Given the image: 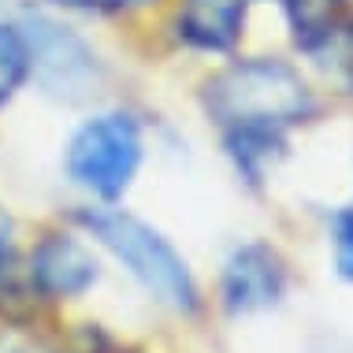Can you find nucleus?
<instances>
[{
    "label": "nucleus",
    "instance_id": "obj_1",
    "mask_svg": "<svg viewBox=\"0 0 353 353\" xmlns=\"http://www.w3.org/2000/svg\"><path fill=\"white\" fill-rule=\"evenodd\" d=\"M205 108L231 127H290L312 116V90L283 60H238L205 85Z\"/></svg>",
    "mask_w": 353,
    "mask_h": 353
},
{
    "label": "nucleus",
    "instance_id": "obj_7",
    "mask_svg": "<svg viewBox=\"0 0 353 353\" xmlns=\"http://www.w3.org/2000/svg\"><path fill=\"white\" fill-rule=\"evenodd\" d=\"M179 37L201 52H227L242 37L245 0H183L179 8Z\"/></svg>",
    "mask_w": 353,
    "mask_h": 353
},
{
    "label": "nucleus",
    "instance_id": "obj_10",
    "mask_svg": "<svg viewBox=\"0 0 353 353\" xmlns=\"http://www.w3.org/2000/svg\"><path fill=\"white\" fill-rule=\"evenodd\" d=\"M30 74V52L15 26H0V108L15 97V90Z\"/></svg>",
    "mask_w": 353,
    "mask_h": 353
},
{
    "label": "nucleus",
    "instance_id": "obj_12",
    "mask_svg": "<svg viewBox=\"0 0 353 353\" xmlns=\"http://www.w3.org/2000/svg\"><path fill=\"white\" fill-rule=\"evenodd\" d=\"M8 264H12V219L0 208V272H4Z\"/></svg>",
    "mask_w": 353,
    "mask_h": 353
},
{
    "label": "nucleus",
    "instance_id": "obj_13",
    "mask_svg": "<svg viewBox=\"0 0 353 353\" xmlns=\"http://www.w3.org/2000/svg\"><path fill=\"white\" fill-rule=\"evenodd\" d=\"M149 0H101V8H141Z\"/></svg>",
    "mask_w": 353,
    "mask_h": 353
},
{
    "label": "nucleus",
    "instance_id": "obj_5",
    "mask_svg": "<svg viewBox=\"0 0 353 353\" xmlns=\"http://www.w3.org/2000/svg\"><path fill=\"white\" fill-rule=\"evenodd\" d=\"M227 312L245 316V312H261L283 301L286 294V268L283 256L264 242H245L227 256L223 279H219Z\"/></svg>",
    "mask_w": 353,
    "mask_h": 353
},
{
    "label": "nucleus",
    "instance_id": "obj_3",
    "mask_svg": "<svg viewBox=\"0 0 353 353\" xmlns=\"http://www.w3.org/2000/svg\"><path fill=\"white\" fill-rule=\"evenodd\" d=\"M141 164V127L127 112H104L82 123L68 145V175L101 201H116Z\"/></svg>",
    "mask_w": 353,
    "mask_h": 353
},
{
    "label": "nucleus",
    "instance_id": "obj_9",
    "mask_svg": "<svg viewBox=\"0 0 353 353\" xmlns=\"http://www.w3.org/2000/svg\"><path fill=\"white\" fill-rule=\"evenodd\" d=\"M350 0H286V12H290V23L298 30L301 45H320L335 34L339 15Z\"/></svg>",
    "mask_w": 353,
    "mask_h": 353
},
{
    "label": "nucleus",
    "instance_id": "obj_8",
    "mask_svg": "<svg viewBox=\"0 0 353 353\" xmlns=\"http://www.w3.org/2000/svg\"><path fill=\"white\" fill-rule=\"evenodd\" d=\"M227 149H231L238 171L250 183H261L264 171L283 157V138H279V127H231Z\"/></svg>",
    "mask_w": 353,
    "mask_h": 353
},
{
    "label": "nucleus",
    "instance_id": "obj_4",
    "mask_svg": "<svg viewBox=\"0 0 353 353\" xmlns=\"http://www.w3.org/2000/svg\"><path fill=\"white\" fill-rule=\"evenodd\" d=\"M19 34H23L26 52H30L34 79L49 97L82 104L101 90L104 68H101L97 52L71 26L56 23V19H45V15H30Z\"/></svg>",
    "mask_w": 353,
    "mask_h": 353
},
{
    "label": "nucleus",
    "instance_id": "obj_6",
    "mask_svg": "<svg viewBox=\"0 0 353 353\" xmlns=\"http://www.w3.org/2000/svg\"><path fill=\"white\" fill-rule=\"evenodd\" d=\"M101 279V264L79 238L71 234H45L34 245L30 256V283L41 298L63 301V298H82L93 290Z\"/></svg>",
    "mask_w": 353,
    "mask_h": 353
},
{
    "label": "nucleus",
    "instance_id": "obj_2",
    "mask_svg": "<svg viewBox=\"0 0 353 353\" xmlns=\"http://www.w3.org/2000/svg\"><path fill=\"white\" fill-rule=\"evenodd\" d=\"M79 219L85 231L141 283V290L149 298H157L160 305H168L175 312H186V316L201 309V290H197L190 264L157 227H149L145 219L130 212H119V208H90Z\"/></svg>",
    "mask_w": 353,
    "mask_h": 353
},
{
    "label": "nucleus",
    "instance_id": "obj_11",
    "mask_svg": "<svg viewBox=\"0 0 353 353\" xmlns=\"http://www.w3.org/2000/svg\"><path fill=\"white\" fill-rule=\"evenodd\" d=\"M335 268L342 279H353V208L335 216Z\"/></svg>",
    "mask_w": 353,
    "mask_h": 353
}]
</instances>
